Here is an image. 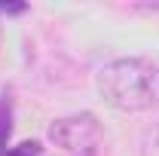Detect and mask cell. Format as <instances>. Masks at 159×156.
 Here are the masks:
<instances>
[{
    "label": "cell",
    "mask_w": 159,
    "mask_h": 156,
    "mask_svg": "<svg viewBox=\"0 0 159 156\" xmlns=\"http://www.w3.org/2000/svg\"><path fill=\"white\" fill-rule=\"evenodd\" d=\"M101 98L116 110H147L159 104V64L147 58H116L98 74Z\"/></svg>",
    "instance_id": "6da1fadb"
},
{
    "label": "cell",
    "mask_w": 159,
    "mask_h": 156,
    "mask_svg": "<svg viewBox=\"0 0 159 156\" xmlns=\"http://www.w3.org/2000/svg\"><path fill=\"white\" fill-rule=\"evenodd\" d=\"M49 141L55 147H64L67 153L77 156H95L104 141L98 119L92 113H74V117H61L49 126Z\"/></svg>",
    "instance_id": "7a4b0ae2"
},
{
    "label": "cell",
    "mask_w": 159,
    "mask_h": 156,
    "mask_svg": "<svg viewBox=\"0 0 159 156\" xmlns=\"http://www.w3.org/2000/svg\"><path fill=\"white\" fill-rule=\"evenodd\" d=\"M9 132H12V113H9V104H6V101H0V156L6 153Z\"/></svg>",
    "instance_id": "3957f363"
},
{
    "label": "cell",
    "mask_w": 159,
    "mask_h": 156,
    "mask_svg": "<svg viewBox=\"0 0 159 156\" xmlns=\"http://www.w3.org/2000/svg\"><path fill=\"white\" fill-rule=\"evenodd\" d=\"M3 156H40V144L37 141H21L16 147H6Z\"/></svg>",
    "instance_id": "277c9868"
},
{
    "label": "cell",
    "mask_w": 159,
    "mask_h": 156,
    "mask_svg": "<svg viewBox=\"0 0 159 156\" xmlns=\"http://www.w3.org/2000/svg\"><path fill=\"white\" fill-rule=\"evenodd\" d=\"M147 156H159V132H153L147 141Z\"/></svg>",
    "instance_id": "5b68a950"
},
{
    "label": "cell",
    "mask_w": 159,
    "mask_h": 156,
    "mask_svg": "<svg viewBox=\"0 0 159 156\" xmlns=\"http://www.w3.org/2000/svg\"><path fill=\"white\" fill-rule=\"evenodd\" d=\"M0 12H9V16H16V12H25V3H9V6H0Z\"/></svg>",
    "instance_id": "8992f818"
}]
</instances>
